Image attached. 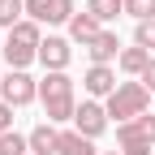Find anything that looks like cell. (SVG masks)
<instances>
[{
  "label": "cell",
  "instance_id": "9c48e42d",
  "mask_svg": "<svg viewBox=\"0 0 155 155\" xmlns=\"http://www.w3.org/2000/svg\"><path fill=\"white\" fill-rule=\"evenodd\" d=\"M116 147H121V155H151L155 138L138 121H129V125H116Z\"/></svg>",
  "mask_w": 155,
  "mask_h": 155
},
{
  "label": "cell",
  "instance_id": "30bf717a",
  "mask_svg": "<svg viewBox=\"0 0 155 155\" xmlns=\"http://www.w3.org/2000/svg\"><path fill=\"white\" fill-rule=\"evenodd\" d=\"M121 39H116V30H99L95 35V43H86V56H91V65H116L121 61Z\"/></svg>",
  "mask_w": 155,
  "mask_h": 155
},
{
  "label": "cell",
  "instance_id": "7c38bea8",
  "mask_svg": "<svg viewBox=\"0 0 155 155\" xmlns=\"http://www.w3.org/2000/svg\"><path fill=\"white\" fill-rule=\"evenodd\" d=\"M99 30H104V26L82 9V13H73V22H69V43H82V48H86V43H95V35H99Z\"/></svg>",
  "mask_w": 155,
  "mask_h": 155
},
{
  "label": "cell",
  "instance_id": "ac0fdd59",
  "mask_svg": "<svg viewBox=\"0 0 155 155\" xmlns=\"http://www.w3.org/2000/svg\"><path fill=\"white\" fill-rule=\"evenodd\" d=\"M134 43H138V48H147V52L155 56V17H151V22H138V26H134Z\"/></svg>",
  "mask_w": 155,
  "mask_h": 155
},
{
  "label": "cell",
  "instance_id": "8992f818",
  "mask_svg": "<svg viewBox=\"0 0 155 155\" xmlns=\"http://www.w3.org/2000/svg\"><path fill=\"white\" fill-rule=\"evenodd\" d=\"M73 129L82 134V138H104V129H108V108L99 104V99H82L78 104V112H73Z\"/></svg>",
  "mask_w": 155,
  "mask_h": 155
},
{
  "label": "cell",
  "instance_id": "7a4b0ae2",
  "mask_svg": "<svg viewBox=\"0 0 155 155\" xmlns=\"http://www.w3.org/2000/svg\"><path fill=\"white\" fill-rule=\"evenodd\" d=\"M39 43H43V26L39 22H17L9 35H5V48H0V56H5L9 69H30L39 61Z\"/></svg>",
  "mask_w": 155,
  "mask_h": 155
},
{
  "label": "cell",
  "instance_id": "2e32d148",
  "mask_svg": "<svg viewBox=\"0 0 155 155\" xmlns=\"http://www.w3.org/2000/svg\"><path fill=\"white\" fill-rule=\"evenodd\" d=\"M17 22H26V0H0V30H13Z\"/></svg>",
  "mask_w": 155,
  "mask_h": 155
},
{
  "label": "cell",
  "instance_id": "5bb4252c",
  "mask_svg": "<svg viewBox=\"0 0 155 155\" xmlns=\"http://www.w3.org/2000/svg\"><path fill=\"white\" fill-rule=\"evenodd\" d=\"M86 13L95 17V22H99L104 30L116 22V17H121L125 13V0H86Z\"/></svg>",
  "mask_w": 155,
  "mask_h": 155
},
{
  "label": "cell",
  "instance_id": "ba28073f",
  "mask_svg": "<svg viewBox=\"0 0 155 155\" xmlns=\"http://www.w3.org/2000/svg\"><path fill=\"white\" fill-rule=\"evenodd\" d=\"M116 86H121V82H116V69H112V65H91V69L82 73V91H86V99H99V104H104Z\"/></svg>",
  "mask_w": 155,
  "mask_h": 155
},
{
  "label": "cell",
  "instance_id": "6da1fadb",
  "mask_svg": "<svg viewBox=\"0 0 155 155\" xmlns=\"http://www.w3.org/2000/svg\"><path fill=\"white\" fill-rule=\"evenodd\" d=\"M39 104H43V116L52 125H65L73 121L78 112V86L69 73H43L39 78Z\"/></svg>",
  "mask_w": 155,
  "mask_h": 155
},
{
  "label": "cell",
  "instance_id": "603a6c76",
  "mask_svg": "<svg viewBox=\"0 0 155 155\" xmlns=\"http://www.w3.org/2000/svg\"><path fill=\"white\" fill-rule=\"evenodd\" d=\"M0 48H5V39H0Z\"/></svg>",
  "mask_w": 155,
  "mask_h": 155
},
{
  "label": "cell",
  "instance_id": "3957f363",
  "mask_svg": "<svg viewBox=\"0 0 155 155\" xmlns=\"http://www.w3.org/2000/svg\"><path fill=\"white\" fill-rule=\"evenodd\" d=\"M104 108H108V121L129 125V121H138V116L151 112V91L138 82V78H129V82H121V86L104 99Z\"/></svg>",
  "mask_w": 155,
  "mask_h": 155
},
{
  "label": "cell",
  "instance_id": "ffe728a7",
  "mask_svg": "<svg viewBox=\"0 0 155 155\" xmlns=\"http://www.w3.org/2000/svg\"><path fill=\"white\" fill-rule=\"evenodd\" d=\"M13 112H17V108H9L5 99H0V134H9V129H13Z\"/></svg>",
  "mask_w": 155,
  "mask_h": 155
},
{
  "label": "cell",
  "instance_id": "8fae6325",
  "mask_svg": "<svg viewBox=\"0 0 155 155\" xmlns=\"http://www.w3.org/2000/svg\"><path fill=\"white\" fill-rule=\"evenodd\" d=\"M26 138H30V155H56L61 151V129H56L52 121H39Z\"/></svg>",
  "mask_w": 155,
  "mask_h": 155
},
{
  "label": "cell",
  "instance_id": "4fadbf2b",
  "mask_svg": "<svg viewBox=\"0 0 155 155\" xmlns=\"http://www.w3.org/2000/svg\"><path fill=\"white\" fill-rule=\"evenodd\" d=\"M147 65H151V52H147V48H138V43L125 48V52H121V61H116V69H121L125 78H142V73H147Z\"/></svg>",
  "mask_w": 155,
  "mask_h": 155
},
{
  "label": "cell",
  "instance_id": "9a60e30c",
  "mask_svg": "<svg viewBox=\"0 0 155 155\" xmlns=\"http://www.w3.org/2000/svg\"><path fill=\"white\" fill-rule=\"evenodd\" d=\"M56 155H99V147L91 138H82L78 129H61V151Z\"/></svg>",
  "mask_w": 155,
  "mask_h": 155
},
{
  "label": "cell",
  "instance_id": "e0dca14e",
  "mask_svg": "<svg viewBox=\"0 0 155 155\" xmlns=\"http://www.w3.org/2000/svg\"><path fill=\"white\" fill-rule=\"evenodd\" d=\"M0 155H30V138H26V134H17V129L0 134Z\"/></svg>",
  "mask_w": 155,
  "mask_h": 155
},
{
  "label": "cell",
  "instance_id": "7402d4cb",
  "mask_svg": "<svg viewBox=\"0 0 155 155\" xmlns=\"http://www.w3.org/2000/svg\"><path fill=\"white\" fill-rule=\"evenodd\" d=\"M99 155H121V151H99Z\"/></svg>",
  "mask_w": 155,
  "mask_h": 155
},
{
  "label": "cell",
  "instance_id": "5b68a950",
  "mask_svg": "<svg viewBox=\"0 0 155 155\" xmlns=\"http://www.w3.org/2000/svg\"><path fill=\"white\" fill-rule=\"evenodd\" d=\"M78 5L73 0H26V17L39 26H69Z\"/></svg>",
  "mask_w": 155,
  "mask_h": 155
},
{
  "label": "cell",
  "instance_id": "277c9868",
  "mask_svg": "<svg viewBox=\"0 0 155 155\" xmlns=\"http://www.w3.org/2000/svg\"><path fill=\"white\" fill-rule=\"evenodd\" d=\"M0 99H5L9 108H26V104L39 99V82L26 69H9L5 78H0Z\"/></svg>",
  "mask_w": 155,
  "mask_h": 155
},
{
  "label": "cell",
  "instance_id": "52a82bcc",
  "mask_svg": "<svg viewBox=\"0 0 155 155\" xmlns=\"http://www.w3.org/2000/svg\"><path fill=\"white\" fill-rule=\"evenodd\" d=\"M69 61H73V43L65 35H43L39 43V65L48 73H69Z\"/></svg>",
  "mask_w": 155,
  "mask_h": 155
},
{
  "label": "cell",
  "instance_id": "d6986e66",
  "mask_svg": "<svg viewBox=\"0 0 155 155\" xmlns=\"http://www.w3.org/2000/svg\"><path fill=\"white\" fill-rule=\"evenodd\" d=\"M125 13L134 22H151L155 17V0H125Z\"/></svg>",
  "mask_w": 155,
  "mask_h": 155
},
{
  "label": "cell",
  "instance_id": "44dd1931",
  "mask_svg": "<svg viewBox=\"0 0 155 155\" xmlns=\"http://www.w3.org/2000/svg\"><path fill=\"white\" fill-rule=\"evenodd\" d=\"M138 82H142V86H147V91H151V95H155V56H151V65H147V73H142V78H138Z\"/></svg>",
  "mask_w": 155,
  "mask_h": 155
}]
</instances>
